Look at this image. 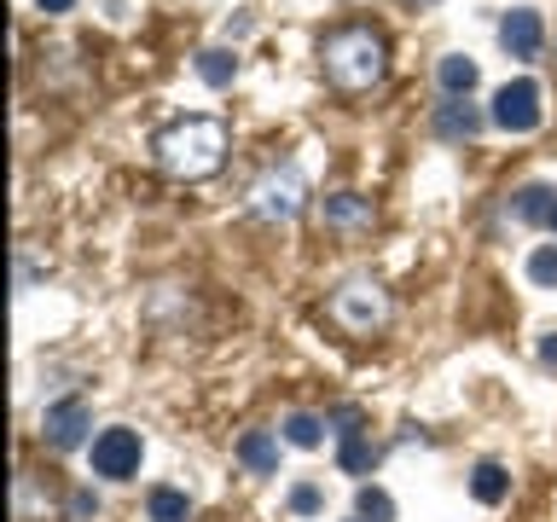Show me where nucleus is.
<instances>
[{"instance_id":"nucleus-11","label":"nucleus","mask_w":557,"mask_h":522,"mask_svg":"<svg viewBox=\"0 0 557 522\" xmlns=\"http://www.w3.org/2000/svg\"><path fill=\"white\" fill-rule=\"evenodd\" d=\"M435 82H442L447 99H470V87H476V59H465V52H447V59L435 64Z\"/></svg>"},{"instance_id":"nucleus-4","label":"nucleus","mask_w":557,"mask_h":522,"mask_svg":"<svg viewBox=\"0 0 557 522\" xmlns=\"http://www.w3.org/2000/svg\"><path fill=\"white\" fill-rule=\"evenodd\" d=\"M302 203H308V181H302V169H296V163L268 169L250 186V215H261V221H290Z\"/></svg>"},{"instance_id":"nucleus-13","label":"nucleus","mask_w":557,"mask_h":522,"mask_svg":"<svg viewBox=\"0 0 557 522\" xmlns=\"http://www.w3.org/2000/svg\"><path fill=\"white\" fill-rule=\"evenodd\" d=\"M146 517L151 522H191V499L181 494V487H151V494H146Z\"/></svg>"},{"instance_id":"nucleus-12","label":"nucleus","mask_w":557,"mask_h":522,"mask_svg":"<svg viewBox=\"0 0 557 522\" xmlns=\"http://www.w3.org/2000/svg\"><path fill=\"white\" fill-rule=\"evenodd\" d=\"M337 464L348 470V476H366V470L377 464V442L366 430H348L343 442H337Z\"/></svg>"},{"instance_id":"nucleus-10","label":"nucleus","mask_w":557,"mask_h":522,"mask_svg":"<svg viewBox=\"0 0 557 522\" xmlns=\"http://www.w3.org/2000/svg\"><path fill=\"white\" fill-rule=\"evenodd\" d=\"M482 111L470 99H447V104H435V134L442 139H476L482 134Z\"/></svg>"},{"instance_id":"nucleus-20","label":"nucleus","mask_w":557,"mask_h":522,"mask_svg":"<svg viewBox=\"0 0 557 522\" xmlns=\"http://www.w3.org/2000/svg\"><path fill=\"white\" fill-rule=\"evenodd\" d=\"M529 278L546 285V290H557V244H540V250L529 256Z\"/></svg>"},{"instance_id":"nucleus-6","label":"nucleus","mask_w":557,"mask_h":522,"mask_svg":"<svg viewBox=\"0 0 557 522\" xmlns=\"http://www.w3.org/2000/svg\"><path fill=\"white\" fill-rule=\"evenodd\" d=\"M139 470V435L134 430H99L94 435V476H104V482H128Z\"/></svg>"},{"instance_id":"nucleus-5","label":"nucleus","mask_w":557,"mask_h":522,"mask_svg":"<svg viewBox=\"0 0 557 522\" xmlns=\"http://www.w3.org/2000/svg\"><path fill=\"white\" fill-rule=\"evenodd\" d=\"M540 116H546V104H540V82L517 76V82H505L494 94V122L505 134H534Z\"/></svg>"},{"instance_id":"nucleus-25","label":"nucleus","mask_w":557,"mask_h":522,"mask_svg":"<svg viewBox=\"0 0 557 522\" xmlns=\"http://www.w3.org/2000/svg\"><path fill=\"white\" fill-rule=\"evenodd\" d=\"M546 233H557V203H552V221H546Z\"/></svg>"},{"instance_id":"nucleus-7","label":"nucleus","mask_w":557,"mask_h":522,"mask_svg":"<svg viewBox=\"0 0 557 522\" xmlns=\"http://www.w3.org/2000/svg\"><path fill=\"white\" fill-rule=\"evenodd\" d=\"M41 435H47V447H82L87 442V400L82 395H70V400H52V407L41 412Z\"/></svg>"},{"instance_id":"nucleus-3","label":"nucleus","mask_w":557,"mask_h":522,"mask_svg":"<svg viewBox=\"0 0 557 522\" xmlns=\"http://www.w3.org/2000/svg\"><path fill=\"white\" fill-rule=\"evenodd\" d=\"M325 320L337 331H348V337H377V331L389 325V296H383L372 278H343L325 302Z\"/></svg>"},{"instance_id":"nucleus-17","label":"nucleus","mask_w":557,"mask_h":522,"mask_svg":"<svg viewBox=\"0 0 557 522\" xmlns=\"http://www.w3.org/2000/svg\"><path fill=\"white\" fill-rule=\"evenodd\" d=\"M278 430H285V442L302 447V452H313L325 442V418H313V412H285V424H278Z\"/></svg>"},{"instance_id":"nucleus-23","label":"nucleus","mask_w":557,"mask_h":522,"mask_svg":"<svg viewBox=\"0 0 557 522\" xmlns=\"http://www.w3.org/2000/svg\"><path fill=\"white\" fill-rule=\"evenodd\" d=\"M540 360L557 365V331H546V337H540Z\"/></svg>"},{"instance_id":"nucleus-8","label":"nucleus","mask_w":557,"mask_h":522,"mask_svg":"<svg viewBox=\"0 0 557 522\" xmlns=\"http://www.w3.org/2000/svg\"><path fill=\"white\" fill-rule=\"evenodd\" d=\"M540 41H546V24H540V12L511 7V12L499 17V47L511 52V59H534Z\"/></svg>"},{"instance_id":"nucleus-19","label":"nucleus","mask_w":557,"mask_h":522,"mask_svg":"<svg viewBox=\"0 0 557 522\" xmlns=\"http://www.w3.org/2000/svg\"><path fill=\"white\" fill-rule=\"evenodd\" d=\"M355 517H360V522H395V499L383 494V487H360Z\"/></svg>"},{"instance_id":"nucleus-26","label":"nucleus","mask_w":557,"mask_h":522,"mask_svg":"<svg viewBox=\"0 0 557 522\" xmlns=\"http://www.w3.org/2000/svg\"><path fill=\"white\" fill-rule=\"evenodd\" d=\"M355 522H360V517H355Z\"/></svg>"},{"instance_id":"nucleus-1","label":"nucleus","mask_w":557,"mask_h":522,"mask_svg":"<svg viewBox=\"0 0 557 522\" xmlns=\"http://www.w3.org/2000/svg\"><path fill=\"white\" fill-rule=\"evenodd\" d=\"M157 169L174 181H209L226 163V122L221 116H181L169 128H157L151 139Z\"/></svg>"},{"instance_id":"nucleus-2","label":"nucleus","mask_w":557,"mask_h":522,"mask_svg":"<svg viewBox=\"0 0 557 522\" xmlns=\"http://www.w3.org/2000/svg\"><path fill=\"white\" fill-rule=\"evenodd\" d=\"M320 64L337 94H366V87L389 76V41L372 24H343L320 41Z\"/></svg>"},{"instance_id":"nucleus-24","label":"nucleus","mask_w":557,"mask_h":522,"mask_svg":"<svg viewBox=\"0 0 557 522\" xmlns=\"http://www.w3.org/2000/svg\"><path fill=\"white\" fill-rule=\"evenodd\" d=\"M76 0H41V12H70Z\"/></svg>"},{"instance_id":"nucleus-22","label":"nucleus","mask_w":557,"mask_h":522,"mask_svg":"<svg viewBox=\"0 0 557 522\" xmlns=\"http://www.w3.org/2000/svg\"><path fill=\"white\" fill-rule=\"evenodd\" d=\"M94 511H99V499H94V494H76V499H70V517H76V522H87Z\"/></svg>"},{"instance_id":"nucleus-16","label":"nucleus","mask_w":557,"mask_h":522,"mask_svg":"<svg viewBox=\"0 0 557 522\" xmlns=\"http://www.w3.org/2000/svg\"><path fill=\"white\" fill-rule=\"evenodd\" d=\"M552 203H557L552 186H522V191H517V221H522V226H546V221H552Z\"/></svg>"},{"instance_id":"nucleus-9","label":"nucleus","mask_w":557,"mask_h":522,"mask_svg":"<svg viewBox=\"0 0 557 522\" xmlns=\"http://www.w3.org/2000/svg\"><path fill=\"white\" fill-rule=\"evenodd\" d=\"M320 221L337 226V233H355V226H372V198H360V191H331L320 203Z\"/></svg>"},{"instance_id":"nucleus-21","label":"nucleus","mask_w":557,"mask_h":522,"mask_svg":"<svg viewBox=\"0 0 557 522\" xmlns=\"http://www.w3.org/2000/svg\"><path fill=\"white\" fill-rule=\"evenodd\" d=\"M320 505H325V494H320L313 482H296V487H290V511H296V517H313Z\"/></svg>"},{"instance_id":"nucleus-14","label":"nucleus","mask_w":557,"mask_h":522,"mask_svg":"<svg viewBox=\"0 0 557 522\" xmlns=\"http://www.w3.org/2000/svg\"><path fill=\"white\" fill-rule=\"evenodd\" d=\"M470 494H476L482 505H505V494H511V476H505V464L482 459L476 470H470Z\"/></svg>"},{"instance_id":"nucleus-15","label":"nucleus","mask_w":557,"mask_h":522,"mask_svg":"<svg viewBox=\"0 0 557 522\" xmlns=\"http://www.w3.org/2000/svg\"><path fill=\"white\" fill-rule=\"evenodd\" d=\"M238 459L250 464V470H278V442H273V430H244V442H238Z\"/></svg>"},{"instance_id":"nucleus-18","label":"nucleus","mask_w":557,"mask_h":522,"mask_svg":"<svg viewBox=\"0 0 557 522\" xmlns=\"http://www.w3.org/2000/svg\"><path fill=\"white\" fill-rule=\"evenodd\" d=\"M198 76L209 82V87H233V76H238V59L226 47H203L198 52Z\"/></svg>"}]
</instances>
